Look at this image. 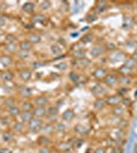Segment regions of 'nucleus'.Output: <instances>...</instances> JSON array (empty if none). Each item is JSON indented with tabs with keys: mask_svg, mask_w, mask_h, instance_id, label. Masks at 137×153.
I'll return each instance as SVG.
<instances>
[{
	"mask_svg": "<svg viewBox=\"0 0 137 153\" xmlns=\"http://www.w3.org/2000/svg\"><path fill=\"white\" fill-rule=\"evenodd\" d=\"M43 125H44L43 120L33 117L28 124H27V130H28L31 134H39V133H41Z\"/></svg>",
	"mask_w": 137,
	"mask_h": 153,
	"instance_id": "nucleus-1",
	"label": "nucleus"
},
{
	"mask_svg": "<svg viewBox=\"0 0 137 153\" xmlns=\"http://www.w3.org/2000/svg\"><path fill=\"white\" fill-rule=\"evenodd\" d=\"M90 92L95 98L106 97V94H108V91H106V86L101 83H96L95 85L92 86L90 88Z\"/></svg>",
	"mask_w": 137,
	"mask_h": 153,
	"instance_id": "nucleus-2",
	"label": "nucleus"
},
{
	"mask_svg": "<svg viewBox=\"0 0 137 153\" xmlns=\"http://www.w3.org/2000/svg\"><path fill=\"white\" fill-rule=\"evenodd\" d=\"M109 74V71L106 66H97L92 71V76L95 79V81L97 82H103L106 76Z\"/></svg>",
	"mask_w": 137,
	"mask_h": 153,
	"instance_id": "nucleus-3",
	"label": "nucleus"
},
{
	"mask_svg": "<svg viewBox=\"0 0 137 153\" xmlns=\"http://www.w3.org/2000/svg\"><path fill=\"white\" fill-rule=\"evenodd\" d=\"M103 84L108 88H116L119 86V74H113L109 73L108 76L104 78L103 81Z\"/></svg>",
	"mask_w": 137,
	"mask_h": 153,
	"instance_id": "nucleus-4",
	"label": "nucleus"
},
{
	"mask_svg": "<svg viewBox=\"0 0 137 153\" xmlns=\"http://www.w3.org/2000/svg\"><path fill=\"white\" fill-rule=\"evenodd\" d=\"M122 101H123V97L121 95L117 94H112V95H106V106H111L112 108L116 107V106L122 105Z\"/></svg>",
	"mask_w": 137,
	"mask_h": 153,
	"instance_id": "nucleus-5",
	"label": "nucleus"
},
{
	"mask_svg": "<svg viewBox=\"0 0 137 153\" xmlns=\"http://www.w3.org/2000/svg\"><path fill=\"white\" fill-rule=\"evenodd\" d=\"M106 52V51L103 45H94L93 47H91L90 50H89V55H90L92 58H98Z\"/></svg>",
	"mask_w": 137,
	"mask_h": 153,
	"instance_id": "nucleus-6",
	"label": "nucleus"
},
{
	"mask_svg": "<svg viewBox=\"0 0 137 153\" xmlns=\"http://www.w3.org/2000/svg\"><path fill=\"white\" fill-rule=\"evenodd\" d=\"M74 133L76 134L77 136H79V137H85L89 134V132H90V129H89L87 126L83 125V124H77L74 126Z\"/></svg>",
	"mask_w": 137,
	"mask_h": 153,
	"instance_id": "nucleus-7",
	"label": "nucleus"
},
{
	"mask_svg": "<svg viewBox=\"0 0 137 153\" xmlns=\"http://www.w3.org/2000/svg\"><path fill=\"white\" fill-rule=\"evenodd\" d=\"M33 103L35 106H40V107H47L50 103V100L46 95H38L34 98Z\"/></svg>",
	"mask_w": 137,
	"mask_h": 153,
	"instance_id": "nucleus-8",
	"label": "nucleus"
},
{
	"mask_svg": "<svg viewBox=\"0 0 137 153\" xmlns=\"http://www.w3.org/2000/svg\"><path fill=\"white\" fill-rule=\"evenodd\" d=\"M59 117H61V122L71 123L72 120L76 117V113H75L74 109H72V108H68V109H66L61 115H59Z\"/></svg>",
	"mask_w": 137,
	"mask_h": 153,
	"instance_id": "nucleus-9",
	"label": "nucleus"
},
{
	"mask_svg": "<svg viewBox=\"0 0 137 153\" xmlns=\"http://www.w3.org/2000/svg\"><path fill=\"white\" fill-rule=\"evenodd\" d=\"M19 78L25 83L30 82L33 78V71L31 68H23L19 71Z\"/></svg>",
	"mask_w": 137,
	"mask_h": 153,
	"instance_id": "nucleus-10",
	"label": "nucleus"
},
{
	"mask_svg": "<svg viewBox=\"0 0 137 153\" xmlns=\"http://www.w3.org/2000/svg\"><path fill=\"white\" fill-rule=\"evenodd\" d=\"M10 130L14 134H22V133H24L27 130V125L19 122V120H16L13 124H11Z\"/></svg>",
	"mask_w": 137,
	"mask_h": 153,
	"instance_id": "nucleus-11",
	"label": "nucleus"
},
{
	"mask_svg": "<svg viewBox=\"0 0 137 153\" xmlns=\"http://www.w3.org/2000/svg\"><path fill=\"white\" fill-rule=\"evenodd\" d=\"M56 150L61 153H69V152L73 151V147H72L71 143L69 141H61V142L57 143Z\"/></svg>",
	"mask_w": 137,
	"mask_h": 153,
	"instance_id": "nucleus-12",
	"label": "nucleus"
},
{
	"mask_svg": "<svg viewBox=\"0 0 137 153\" xmlns=\"http://www.w3.org/2000/svg\"><path fill=\"white\" fill-rule=\"evenodd\" d=\"M32 113H33V117L36 118H40V120H43V118L46 117L47 115V107H40V106H35L34 109L32 110Z\"/></svg>",
	"mask_w": 137,
	"mask_h": 153,
	"instance_id": "nucleus-13",
	"label": "nucleus"
},
{
	"mask_svg": "<svg viewBox=\"0 0 137 153\" xmlns=\"http://www.w3.org/2000/svg\"><path fill=\"white\" fill-rule=\"evenodd\" d=\"M1 140L4 143H11L16 140V134L10 129L4 130L1 134Z\"/></svg>",
	"mask_w": 137,
	"mask_h": 153,
	"instance_id": "nucleus-14",
	"label": "nucleus"
},
{
	"mask_svg": "<svg viewBox=\"0 0 137 153\" xmlns=\"http://www.w3.org/2000/svg\"><path fill=\"white\" fill-rule=\"evenodd\" d=\"M0 80L3 83H10L14 80V74L9 70L0 71Z\"/></svg>",
	"mask_w": 137,
	"mask_h": 153,
	"instance_id": "nucleus-15",
	"label": "nucleus"
},
{
	"mask_svg": "<svg viewBox=\"0 0 137 153\" xmlns=\"http://www.w3.org/2000/svg\"><path fill=\"white\" fill-rule=\"evenodd\" d=\"M35 8H36V3L33 1H27L22 5V11L26 14H34Z\"/></svg>",
	"mask_w": 137,
	"mask_h": 153,
	"instance_id": "nucleus-16",
	"label": "nucleus"
},
{
	"mask_svg": "<svg viewBox=\"0 0 137 153\" xmlns=\"http://www.w3.org/2000/svg\"><path fill=\"white\" fill-rule=\"evenodd\" d=\"M126 57V53L123 52V51L120 50H116L114 52H112L111 55L109 56V59L113 62H117V61H120V60H125Z\"/></svg>",
	"mask_w": 137,
	"mask_h": 153,
	"instance_id": "nucleus-17",
	"label": "nucleus"
},
{
	"mask_svg": "<svg viewBox=\"0 0 137 153\" xmlns=\"http://www.w3.org/2000/svg\"><path fill=\"white\" fill-rule=\"evenodd\" d=\"M55 126L52 125V124H49V123H44L43 125V128L41 130V133L42 135H45V136H48V137H51L52 135H54L55 133Z\"/></svg>",
	"mask_w": 137,
	"mask_h": 153,
	"instance_id": "nucleus-18",
	"label": "nucleus"
},
{
	"mask_svg": "<svg viewBox=\"0 0 137 153\" xmlns=\"http://www.w3.org/2000/svg\"><path fill=\"white\" fill-rule=\"evenodd\" d=\"M32 22L34 24H39V25H46L48 22V19L44 13L38 12V13H34L32 16Z\"/></svg>",
	"mask_w": 137,
	"mask_h": 153,
	"instance_id": "nucleus-19",
	"label": "nucleus"
},
{
	"mask_svg": "<svg viewBox=\"0 0 137 153\" xmlns=\"http://www.w3.org/2000/svg\"><path fill=\"white\" fill-rule=\"evenodd\" d=\"M52 139L48 136H45V135H40L37 139V144H38L39 147H50V145L52 144Z\"/></svg>",
	"mask_w": 137,
	"mask_h": 153,
	"instance_id": "nucleus-20",
	"label": "nucleus"
},
{
	"mask_svg": "<svg viewBox=\"0 0 137 153\" xmlns=\"http://www.w3.org/2000/svg\"><path fill=\"white\" fill-rule=\"evenodd\" d=\"M132 84H133V80H132V78L130 76L119 75V85H120L121 87L129 88Z\"/></svg>",
	"mask_w": 137,
	"mask_h": 153,
	"instance_id": "nucleus-21",
	"label": "nucleus"
},
{
	"mask_svg": "<svg viewBox=\"0 0 137 153\" xmlns=\"http://www.w3.org/2000/svg\"><path fill=\"white\" fill-rule=\"evenodd\" d=\"M33 94V91L29 86H23V87L19 88V95L21 98H23L24 100H28V98H30Z\"/></svg>",
	"mask_w": 137,
	"mask_h": 153,
	"instance_id": "nucleus-22",
	"label": "nucleus"
},
{
	"mask_svg": "<svg viewBox=\"0 0 137 153\" xmlns=\"http://www.w3.org/2000/svg\"><path fill=\"white\" fill-rule=\"evenodd\" d=\"M106 107V97L103 98H95L93 102V108L97 111L103 110Z\"/></svg>",
	"mask_w": 137,
	"mask_h": 153,
	"instance_id": "nucleus-23",
	"label": "nucleus"
},
{
	"mask_svg": "<svg viewBox=\"0 0 137 153\" xmlns=\"http://www.w3.org/2000/svg\"><path fill=\"white\" fill-rule=\"evenodd\" d=\"M123 65L131 71L135 70V68H137V59L134 58L133 56H129L124 60Z\"/></svg>",
	"mask_w": 137,
	"mask_h": 153,
	"instance_id": "nucleus-24",
	"label": "nucleus"
},
{
	"mask_svg": "<svg viewBox=\"0 0 137 153\" xmlns=\"http://www.w3.org/2000/svg\"><path fill=\"white\" fill-rule=\"evenodd\" d=\"M19 49L21 51H26V52H31L32 50H33V44L31 43V42H29L28 40H22L21 42H19Z\"/></svg>",
	"mask_w": 137,
	"mask_h": 153,
	"instance_id": "nucleus-25",
	"label": "nucleus"
},
{
	"mask_svg": "<svg viewBox=\"0 0 137 153\" xmlns=\"http://www.w3.org/2000/svg\"><path fill=\"white\" fill-rule=\"evenodd\" d=\"M109 8V2L108 1H97L95 4V13L100 14L103 13Z\"/></svg>",
	"mask_w": 137,
	"mask_h": 153,
	"instance_id": "nucleus-26",
	"label": "nucleus"
},
{
	"mask_svg": "<svg viewBox=\"0 0 137 153\" xmlns=\"http://www.w3.org/2000/svg\"><path fill=\"white\" fill-rule=\"evenodd\" d=\"M13 60H12V57L10 55H7V54H4V55L0 56V65L3 66L4 68H10Z\"/></svg>",
	"mask_w": 137,
	"mask_h": 153,
	"instance_id": "nucleus-27",
	"label": "nucleus"
},
{
	"mask_svg": "<svg viewBox=\"0 0 137 153\" xmlns=\"http://www.w3.org/2000/svg\"><path fill=\"white\" fill-rule=\"evenodd\" d=\"M112 114L119 118L123 117L124 115L126 114V108L124 107L123 105H119V106H116V107H113L112 108Z\"/></svg>",
	"mask_w": 137,
	"mask_h": 153,
	"instance_id": "nucleus-28",
	"label": "nucleus"
},
{
	"mask_svg": "<svg viewBox=\"0 0 137 153\" xmlns=\"http://www.w3.org/2000/svg\"><path fill=\"white\" fill-rule=\"evenodd\" d=\"M6 112H7V115H8L10 118H17L21 114L22 110L19 108V106H13V107H10V108H7L6 109Z\"/></svg>",
	"mask_w": 137,
	"mask_h": 153,
	"instance_id": "nucleus-29",
	"label": "nucleus"
},
{
	"mask_svg": "<svg viewBox=\"0 0 137 153\" xmlns=\"http://www.w3.org/2000/svg\"><path fill=\"white\" fill-rule=\"evenodd\" d=\"M35 105L33 101L31 100H23L19 104V108L22 111H32L34 109Z\"/></svg>",
	"mask_w": 137,
	"mask_h": 153,
	"instance_id": "nucleus-30",
	"label": "nucleus"
},
{
	"mask_svg": "<svg viewBox=\"0 0 137 153\" xmlns=\"http://www.w3.org/2000/svg\"><path fill=\"white\" fill-rule=\"evenodd\" d=\"M33 117H33V113H32V111H22L21 114H19V117L17 118H19V122H22V123H24V124L27 125Z\"/></svg>",
	"mask_w": 137,
	"mask_h": 153,
	"instance_id": "nucleus-31",
	"label": "nucleus"
},
{
	"mask_svg": "<svg viewBox=\"0 0 137 153\" xmlns=\"http://www.w3.org/2000/svg\"><path fill=\"white\" fill-rule=\"evenodd\" d=\"M16 99L12 96H8V97L4 98L3 101H2V106L5 107L6 109L7 108H10V107H13V106L16 105Z\"/></svg>",
	"mask_w": 137,
	"mask_h": 153,
	"instance_id": "nucleus-32",
	"label": "nucleus"
},
{
	"mask_svg": "<svg viewBox=\"0 0 137 153\" xmlns=\"http://www.w3.org/2000/svg\"><path fill=\"white\" fill-rule=\"evenodd\" d=\"M50 52L53 54V55H59L64 52V47L61 43L58 42H55V43L51 44L50 46Z\"/></svg>",
	"mask_w": 137,
	"mask_h": 153,
	"instance_id": "nucleus-33",
	"label": "nucleus"
},
{
	"mask_svg": "<svg viewBox=\"0 0 137 153\" xmlns=\"http://www.w3.org/2000/svg\"><path fill=\"white\" fill-rule=\"evenodd\" d=\"M27 40L29 42H31L33 45L35 44H39L42 40V37L40 34L38 33H30L28 35V38H27Z\"/></svg>",
	"mask_w": 137,
	"mask_h": 153,
	"instance_id": "nucleus-34",
	"label": "nucleus"
},
{
	"mask_svg": "<svg viewBox=\"0 0 137 153\" xmlns=\"http://www.w3.org/2000/svg\"><path fill=\"white\" fill-rule=\"evenodd\" d=\"M70 143H71L72 147H73V150L74 149H80L84 144V140L82 139L81 137H75L72 141H70Z\"/></svg>",
	"mask_w": 137,
	"mask_h": 153,
	"instance_id": "nucleus-35",
	"label": "nucleus"
},
{
	"mask_svg": "<svg viewBox=\"0 0 137 153\" xmlns=\"http://www.w3.org/2000/svg\"><path fill=\"white\" fill-rule=\"evenodd\" d=\"M72 56H73L76 60H79V59L86 57V51L84 50L83 48H79V49L74 50L73 52H72Z\"/></svg>",
	"mask_w": 137,
	"mask_h": 153,
	"instance_id": "nucleus-36",
	"label": "nucleus"
},
{
	"mask_svg": "<svg viewBox=\"0 0 137 153\" xmlns=\"http://www.w3.org/2000/svg\"><path fill=\"white\" fill-rule=\"evenodd\" d=\"M17 49H19V45L16 43H5V45H4V50L9 54L16 53Z\"/></svg>",
	"mask_w": 137,
	"mask_h": 153,
	"instance_id": "nucleus-37",
	"label": "nucleus"
},
{
	"mask_svg": "<svg viewBox=\"0 0 137 153\" xmlns=\"http://www.w3.org/2000/svg\"><path fill=\"white\" fill-rule=\"evenodd\" d=\"M134 25H135V24H134L133 16H124V19H123V27H124V28H125V29H131Z\"/></svg>",
	"mask_w": 137,
	"mask_h": 153,
	"instance_id": "nucleus-38",
	"label": "nucleus"
},
{
	"mask_svg": "<svg viewBox=\"0 0 137 153\" xmlns=\"http://www.w3.org/2000/svg\"><path fill=\"white\" fill-rule=\"evenodd\" d=\"M94 40V35L92 33H86L84 36H82V38L80 39V42L82 44H84V45H86V44H89L91 43V42H93Z\"/></svg>",
	"mask_w": 137,
	"mask_h": 153,
	"instance_id": "nucleus-39",
	"label": "nucleus"
},
{
	"mask_svg": "<svg viewBox=\"0 0 137 153\" xmlns=\"http://www.w3.org/2000/svg\"><path fill=\"white\" fill-rule=\"evenodd\" d=\"M69 79H70V80H71V82H72V83L77 84V83L80 82V80H81V76L79 75V74L77 73V71H70V73H69Z\"/></svg>",
	"mask_w": 137,
	"mask_h": 153,
	"instance_id": "nucleus-40",
	"label": "nucleus"
},
{
	"mask_svg": "<svg viewBox=\"0 0 137 153\" xmlns=\"http://www.w3.org/2000/svg\"><path fill=\"white\" fill-rule=\"evenodd\" d=\"M47 114L59 115V107L57 105H48L47 106Z\"/></svg>",
	"mask_w": 137,
	"mask_h": 153,
	"instance_id": "nucleus-41",
	"label": "nucleus"
},
{
	"mask_svg": "<svg viewBox=\"0 0 137 153\" xmlns=\"http://www.w3.org/2000/svg\"><path fill=\"white\" fill-rule=\"evenodd\" d=\"M55 126V131L57 133H64L66 132L67 130H68V126H67V123L64 122H58L57 124L54 125Z\"/></svg>",
	"mask_w": 137,
	"mask_h": 153,
	"instance_id": "nucleus-42",
	"label": "nucleus"
},
{
	"mask_svg": "<svg viewBox=\"0 0 137 153\" xmlns=\"http://www.w3.org/2000/svg\"><path fill=\"white\" fill-rule=\"evenodd\" d=\"M103 46H104V48H106V51H109V52H114V51H116L117 49H118L117 44L115 43V42H113V41L106 42Z\"/></svg>",
	"mask_w": 137,
	"mask_h": 153,
	"instance_id": "nucleus-43",
	"label": "nucleus"
},
{
	"mask_svg": "<svg viewBox=\"0 0 137 153\" xmlns=\"http://www.w3.org/2000/svg\"><path fill=\"white\" fill-rule=\"evenodd\" d=\"M45 120H46V123L55 125L59 122V115H48L47 114L45 117Z\"/></svg>",
	"mask_w": 137,
	"mask_h": 153,
	"instance_id": "nucleus-44",
	"label": "nucleus"
},
{
	"mask_svg": "<svg viewBox=\"0 0 137 153\" xmlns=\"http://www.w3.org/2000/svg\"><path fill=\"white\" fill-rule=\"evenodd\" d=\"M52 5V3L50 1H48V0H44V1H41L40 4H39V6H40V9L42 11H46L48 10V9H50V7Z\"/></svg>",
	"mask_w": 137,
	"mask_h": 153,
	"instance_id": "nucleus-45",
	"label": "nucleus"
},
{
	"mask_svg": "<svg viewBox=\"0 0 137 153\" xmlns=\"http://www.w3.org/2000/svg\"><path fill=\"white\" fill-rule=\"evenodd\" d=\"M54 68L61 71H64L68 70L69 65L67 62H58V63H56V65H54Z\"/></svg>",
	"mask_w": 137,
	"mask_h": 153,
	"instance_id": "nucleus-46",
	"label": "nucleus"
},
{
	"mask_svg": "<svg viewBox=\"0 0 137 153\" xmlns=\"http://www.w3.org/2000/svg\"><path fill=\"white\" fill-rule=\"evenodd\" d=\"M17 56H19V58L23 59V60H27V59L30 58V52H26V51H21L19 50V52H17Z\"/></svg>",
	"mask_w": 137,
	"mask_h": 153,
	"instance_id": "nucleus-47",
	"label": "nucleus"
},
{
	"mask_svg": "<svg viewBox=\"0 0 137 153\" xmlns=\"http://www.w3.org/2000/svg\"><path fill=\"white\" fill-rule=\"evenodd\" d=\"M79 62V65H82V66H84V68H86V66H88V65H90V63H91V60L90 59H88L87 57H84V58H82V59H79V60H77Z\"/></svg>",
	"mask_w": 137,
	"mask_h": 153,
	"instance_id": "nucleus-48",
	"label": "nucleus"
},
{
	"mask_svg": "<svg viewBox=\"0 0 137 153\" xmlns=\"http://www.w3.org/2000/svg\"><path fill=\"white\" fill-rule=\"evenodd\" d=\"M132 103H133V101H132L131 98L129 97H123V101H122V105L124 106V107H129V106L132 105Z\"/></svg>",
	"mask_w": 137,
	"mask_h": 153,
	"instance_id": "nucleus-49",
	"label": "nucleus"
},
{
	"mask_svg": "<svg viewBox=\"0 0 137 153\" xmlns=\"http://www.w3.org/2000/svg\"><path fill=\"white\" fill-rule=\"evenodd\" d=\"M129 92V88H126V87H120L118 89V94L121 95L122 97H126V95L128 94Z\"/></svg>",
	"mask_w": 137,
	"mask_h": 153,
	"instance_id": "nucleus-50",
	"label": "nucleus"
},
{
	"mask_svg": "<svg viewBox=\"0 0 137 153\" xmlns=\"http://www.w3.org/2000/svg\"><path fill=\"white\" fill-rule=\"evenodd\" d=\"M108 153H123V148L121 146H112Z\"/></svg>",
	"mask_w": 137,
	"mask_h": 153,
	"instance_id": "nucleus-51",
	"label": "nucleus"
},
{
	"mask_svg": "<svg viewBox=\"0 0 137 153\" xmlns=\"http://www.w3.org/2000/svg\"><path fill=\"white\" fill-rule=\"evenodd\" d=\"M16 37L14 35L8 34V35L5 36V42H6V43H16Z\"/></svg>",
	"mask_w": 137,
	"mask_h": 153,
	"instance_id": "nucleus-52",
	"label": "nucleus"
},
{
	"mask_svg": "<svg viewBox=\"0 0 137 153\" xmlns=\"http://www.w3.org/2000/svg\"><path fill=\"white\" fill-rule=\"evenodd\" d=\"M86 19L88 21V23H93L97 19V14L96 13H88L86 16Z\"/></svg>",
	"mask_w": 137,
	"mask_h": 153,
	"instance_id": "nucleus-53",
	"label": "nucleus"
},
{
	"mask_svg": "<svg viewBox=\"0 0 137 153\" xmlns=\"http://www.w3.org/2000/svg\"><path fill=\"white\" fill-rule=\"evenodd\" d=\"M38 153H52V149L50 147H39L38 149Z\"/></svg>",
	"mask_w": 137,
	"mask_h": 153,
	"instance_id": "nucleus-54",
	"label": "nucleus"
},
{
	"mask_svg": "<svg viewBox=\"0 0 137 153\" xmlns=\"http://www.w3.org/2000/svg\"><path fill=\"white\" fill-rule=\"evenodd\" d=\"M7 24V18L3 14L0 16V28H3L4 26H6Z\"/></svg>",
	"mask_w": 137,
	"mask_h": 153,
	"instance_id": "nucleus-55",
	"label": "nucleus"
},
{
	"mask_svg": "<svg viewBox=\"0 0 137 153\" xmlns=\"http://www.w3.org/2000/svg\"><path fill=\"white\" fill-rule=\"evenodd\" d=\"M93 153H108V150L104 147H97Z\"/></svg>",
	"mask_w": 137,
	"mask_h": 153,
	"instance_id": "nucleus-56",
	"label": "nucleus"
},
{
	"mask_svg": "<svg viewBox=\"0 0 137 153\" xmlns=\"http://www.w3.org/2000/svg\"><path fill=\"white\" fill-rule=\"evenodd\" d=\"M0 153H11V150L8 148H0Z\"/></svg>",
	"mask_w": 137,
	"mask_h": 153,
	"instance_id": "nucleus-57",
	"label": "nucleus"
},
{
	"mask_svg": "<svg viewBox=\"0 0 137 153\" xmlns=\"http://www.w3.org/2000/svg\"><path fill=\"white\" fill-rule=\"evenodd\" d=\"M42 65H41V62H39V61H37V62H33V68H38Z\"/></svg>",
	"mask_w": 137,
	"mask_h": 153,
	"instance_id": "nucleus-58",
	"label": "nucleus"
},
{
	"mask_svg": "<svg viewBox=\"0 0 137 153\" xmlns=\"http://www.w3.org/2000/svg\"><path fill=\"white\" fill-rule=\"evenodd\" d=\"M133 19H134V24L137 25V14H136V16H133Z\"/></svg>",
	"mask_w": 137,
	"mask_h": 153,
	"instance_id": "nucleus-59",
	"label": "nucleus"
},
{
	"mask_svg": "<svg viewBox=\"0 0 137 153\" xmlns=\"http://www.w3.org/2000/svg\"><path fill=\"white\" fill-rule=\"evenodd\" d=\"M1 112H2V106L0 105V114H1Z\"/></svg>",
	"mask_w": 137,
	"mask_h": 153,
	"instance_id": "nucleus-60",
	"label": "nucleus"
},
{
	"mask_svg": "<svg viewBox=\"0 0 137 153\" xmlns=\"http://www.w3.org/2000/svg\"><path fill=\"white\" fill-rule=\"evenodd\" d=\"M0 37H1V32H0Z\"/></svg>",
	"mask_w": 137,
	"mask_h": 153,
	"instance_id": "nucleus-61",
	"label": "nucleus"
},
{
	"mask_svg": "<svg viewBox=\"0 0 137 153\" xmlns=\"http://www.w3.org/2000/svg\"><path fill=\"white\" fill-rule=\"evenodd\" d=\"M69 153H73V152H69Z\"/></svg>",
	"mask_w": 137,
	"mask_h": 153,
	"instance_id": "nucleus-62",
	"label": "nucleus"
}]
</instances>
